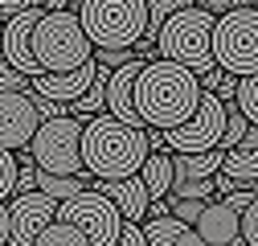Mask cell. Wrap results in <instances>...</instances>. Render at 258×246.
Listing matches in <instances>:
<instances>
[{
    "mask_svg": "<svg viewBox=\"0 0 258 246\" xmlns=\"http://www.w3.org/2000/svg\"><path fill=\"white\" fill-rule=\"evenodd\" d=\"M201 103V78L188 74L176 61L148 57L136 78V111L140 123L152 132H172L197 111Z\"/></svg>",
    "mask_w": 258,
    "mask_h": 246,
    "instance_id": "obj_1",
    "label": "cell"
},
{
    "mask_svg": "<svg viewBox=\"0 0 258 246\" xmlns=\"http://www.w3.org/2000/svg\"><path fill=\"white\" fill-rule=\"evenodd\" d=\"M148 156H152L148 128H127V123L111 119L107 111L82 123V168L94 180L140 176Z\"/></svg>",
    "mask_w": 258,
    "mask_h": 246,
    "instance_id": "obj_2",
    "label": "cell"
},
{
    "mask_svg": "<svg viewBox=\"0 0 258 246\" xmlns=\"http://www.w3.org/2000/svg\"><path fill=\"white\" fill-rule=\"evenodd\" d=\"M78 25L99 53H136V45L148 33V5L144 0H78Z\"/></svg>",
    "mask_w": 258,
    "mask_h": 246,
    "instance_id": "obj_3",
    "label": "cell"
},
{
    "mask_svg": "<svg viewBox=\"0 0 258 246\" xmlns=\"http://www.w3.org/2000/svg\"><path fill=\"white\" fill-rule=\"evenodd\" d=\"M94 45L82 33L78 13H41V21L33 25V61L41 74H70L78 66H86Z\"/></svg>",
    "mask_w": 258,
    "mask_h": 246,
    "instance_id": "obj_4",
    "label": "cell"
},
{
    "mask_svg": "<svg viewBox=\"0 0 258 246\" xmlns=\"http://www.w3.org/2000/svg\"><path fill=\"white\" fill-rule=\"evenodd\" d=\"M213 21L209 13H201L197 5L180 9L164 29H160V53H164V61H176V66H184L188 74H209L213 70Z\"/></svg>",
    "mask_w": 258,
    "mask_h": 246,
    "instance_id": "obj_5",
    "label": "cell"
},
{
    "mask_svg": "<svg viewBox=\"0 0 258 246\" xmlns=\"http://www.w3.org/2000/svg\"><path fill=\"white\" fill-rule=\"evenodd\" d=\"M213 66L230 78L258 74V9L238 5L213 21Z\"/></svg>",
    "mask_w": 258,
    "mask_h": 246,
    "instance_id": "obj_6",
    "label": "cell"
},
{
    "mask_svg": "<svg viewBox=\"0 0 258 246\" xmlns=\"http://www.w3.org/2000/svg\"><path fill=\"white\" fill-rule=\"evenodd\" d=\"M29 156L37 172L49 176H82V119H45L37 136L29 140Z\"/></svg>",
    "mask_w": 258,
    "mask_h": 246,
    "instance_id": "obj_7",
    "label": "cell"
},
{
    "mask_svg": "<svg viewBox=\"0 0 258 246\" xmlns=\"http://www.w3.org/2000/svg\"><path fill=\"white\" fill-rule=\"evenodd\" d=\"M57 222H66L74 230H82V238L90 246H115L123 234V218L119 209L99 193V189H82L78 197L57 205Z\"/></svg>",
    "mask_w": 258,
    "mask_h": 246,
    "instance_id": "obj_8",
    "label": "cell"
},
{
    "mask_svg": "<svg viewBox=\"0 0 258 246\" xmlns=\"http://www.w3.org/2000/svg\"><path fill=\"white\" fill-rule=\"evenodd\" d=\"M221 132H225V103L217 95H205L201 90V103L180 128L164 132V148L172 156H201V152H213L221 144Z\"/></svg>",
    "mask_w": 258,
    "mask_h": 246,
    "instance_id": "obj_9",
    "label": "cell"
},
{
    "mask_svg": "<svg viewBox=\"0 0 258 246\" xmlns=\"http://www.w3.org/2000/svg\"><path fill=\"white\" fill-rule=\"evenodd\" d=\"M57 222V201L45 193H17L9 201V246H33L45 226Z\"/></svg>",
    "mask_w": 258,
    "mask_h": 246,
    "instance_id": "obj_10",
    "label": "cell"
},
{
    "mask_svg": "<svg viewBox=\"0 0 258 246\" xmlns=\"http://www.w3.org/2000/svg\"><path fill=\"white\" fill-rule=\"evenodd\" d=\"M41 119H37V107H33V95L29 90H9L0 95V148L5 152H25L29 140L37 136Z\"/></svg>",
    "mask_w": 258,
    "mask_h": 246,
    "instance_id": "obj_11",
    "label": "cell"
},
{
    "mask_svg": "<svg viewBox=\"0 0 258 246\" xmlns=\"http://www.w3.org/2000/svg\"><path fill=\"white\" fill-rule=\"evenodd\" d=\"M37 21H41V9L17 13V17L5 21V37H0V57H5L17 74H25L29 82L41 74L37 61H33V25H37Z\"/></svg>",
    "mask_w": 258,
    "mask_h": 246,
    "instance_id": "obj_12",
    "label": "cell"
},
{
    "mask_svg": "<svg viewBox=\"0 0 258 246\" xmlns=\"http://www.w3.org/2000/svg\"><path fill=\"white\" fill-rule=\"evenodd\" d=\"M144 61L148 57H132L127 66L111 70V78H107V115L119 119V123H127V128H144L140 111H136V78L144 70Z\"/></svg>",
    "mask_w": 258,
    "mask_h": 246,
    "instance_id": "obj_13",
    "label": "cell"
},
{
    "mask_svg": "<svg viewBox=\"0 0 258 246\" xmlns=\"http://www.w3.org/2000/svg\"><path fill=\"white\" fill-rule=\"evenodd\" d=\"M94 74H99V61H86V66H78V70H70V74H37L33 78V95H41V99H53V103H74V99H82L86 90H90V82H94Z\"/></svg>",
    "mask_w": 258,
    "mask_h": 246,
    "instance_id": "obj_14",
    "label": "cell"
},
{
    "mask_svg": "<svg viewBox=\"0 0 258 246\" xmlns=\"http://www.w3.org/2000/svg\"><path fill=\"white\" fill-rule=\"evenodd\" d=\"M99 193L119 209V218L123 222H144L148 218V205H152V197H148V189H144V180L140 176H123V180H99Z\"/></svg>",
    "mask_w": 258,
    "mask_h": 246,
    "instance_id": "obj_15",
    "label": "cell"
},
{
    "mask_svg": "<svg viewBox=\"0 0 258 246\" xmlns=\"http://www.w3.org/2000/svg\"><path fill=\"white\" fill-rule=\"evenodd\" d=\"M192 230L201 234L205 246H225V242L238 238L242 213H234L230 205H221V201H205V209H201V218H197V226H192Z\"/></svg>",
    "mask_w": 258,
    "mask_h": 246,
    "instance_id": "obj_16",
    "label": "cell"
},
{
    "mask_svg": "<svg viewBox=\"0 0 258 246\" xmlns=\"http://www.w3.org/2000/svg\"><path fill=\"white\" fill-rule=\"evenodd\" d=\"M221 176H230L234 184H250V180H258V128H250L234 152H225Z\"/></svg>",
    "mask_w": 258,
    "mask_h": 246,
    "instance_id": "obj_17",
    "label": "cell"
},
{
    "mask_svg": "<svg viewBox=\"0 0 258 246\" xmlns=\"http://www.w3.org/2000/svg\"><path fill=\"white\" fill-rule=\"evenodd\" d=\"M144 238H148V246H205L197 230L176 218H148Z\"/></svg>",
    "mask_w": 258,
    "mask_h": 246,
    "instance_id": "obj_18",
    "label": "cell"
},
{
    "mask_svg": "<svg viewBox=\"0 0 258 246\" xmlns=\"http://www.w3.org/2000/svg\"><path fill=\"white\" fill-rule=\"evenodd\" d=\"M221 160H225L221 148L201 152V156H172V180H213L221 172Z\"/></svg>",
    "mask_w": 258,
    "mask_h": 246,
    "instance_id": "obj_19",
    "label": "cell"
},
{
    "mask_svg": "<svg viewBox=\"0 0 258 246\" xmlns=\"http://www.w3.org/2000/svg\"><path fill=\"white\" fill-rule=\"evenodd\" d=\"M140 180H144V189L152 201H164L172 193V156L168 152H152V156L144 160L140 168Z\"/></svg>",
    "mask_w": 258,
    "mask_h": 246,
    "instance_id": "obj_20",
    "label": "cell"
},
{
    "mask_svg": "<svg viewBox=\"0 0 258 246\" xmlns=\"http://www.w3.org/2000/svg\"><path fill=\"white\" fill-rule=\"evenodd\" d=\"M144 5H148V33H144V41H140V45H144V49H152V45H156V37H160V29H164L180 9H188L192 0H144ZM140 45H136V49H140Z\"/></svg>",
    "mask_w": 258,
    "mask_h": 246,
    "instance_id": "obj_21",
    "label": "cell"
},
{
    "mask_svg": "<svg viewBox=\"0 0 258 246\" xmlns=\"http://www.w3.org/2000/svg\"><path fill=\"white\" fill-rule=\"evenodd\" d=\"M86 176L90 172H82V176H49V172H37V193H45V197H53L61 205V201H70V197H78L86 189Z\"/></svg>",
    "mask_w": 258,
    "mask_h": 246,
    "instance_id": "obj_22",
    "label": "cell"
},
{
    "mask_svg": "<svg viewBox=\"0 0 258 246\" xmlns=\"http://www.w3.org/2000/svg\"><path fill=\"white\" fill-rule=\"evenodd\" d=\"M234 107L246 115V123H250V128H258V74H246V78H238Z\"/></svg>",
    "mask_w": 258,
    "mask_h": 246,
    "instance_id": "obj_23",
    "label": "cell"
},
{
    "mask_svg": "<svg viewBox=\"0 0 258 246\" xmlns=\"http://www.w3.org/2000/svg\"><path fill=\"white\" fill-rule=\"evenodd\" d=\"M33 246H90V242L82 238V230H74V226H66V222H53V226H45V230L37 234Z\"/></svg>",
    "mask_w": 258,
    "mask_h": 246,
    "instance_id": "obj_24",
    "label": "cell"
},
{
    "mask_svg": "<svg viewBox=\"0 0 258 246\" xmlns=\"http://www.w3.org/2000/svg\"><path fill=\"white\" fill-rule=\"evenodd\" d=\"M250 132V123H246V115L234 107V103H225V132H221V152H234L238 144H242V136Z\"/></svg>",
    "mask_w": 258,
    "mask_h": 246,
    "instance_id": "obj_25",
    "label": "cell"
},
{
    "mask_svg": "<svg viewBox=\"0 0 258 246\" xmlns=\"http://www.w3.org/2000/svg\"><path fill=\"white\" fill-rule=\"evenodd\" d=\"M17 193V156L0 148V201Z\"/></svg>",
    "mask_w": 258,
    "mask_h": 246,
    "instance_id": "obj_26",
    "label": "cell"
},
{
    "mask_svg": "<svg viewBox=\"0 0 258 246\" xmlns=\"http://www.w3.org/2000/svg\"><path fill=\"white\" fill-rule=\"evenodd\" d=\"M238 238H242L246 246H258V197L242 209V230H238Z\"/></svg>",
    "mask_w": 258,
    "mask_h": 246,
    "instance_id": "obj_27",
    "label": "cell"
},
{
    "mask_svg": "<svg viewBox=\"0 0 258 246\" xmlns=\"http://www.w3.org/2000/svg\"><path fill=\"white\" fill-rule=\"evenodd\" d=\"M29 86H33V82H29L25 74H17L9 61L0 57V95H9V90H29Z\"/></svg>",
    "mask_w": 258,
    "mask_h": 246,
    "instance_id": "obj_28",
    "label": "cell"
},
{
    "mask_svg": "<svg viewBox=\"0 0 258 246\" xmlns=\"http://www.w3.org/2000/svg\"><path fill=\"white\" fill-rule=\"evenodd\" d=\"M168 209H172V218H176V222H184V226H197V218H201L205 201H168Z\"/></svg>",
    "mask_w": 258,
    "mask_h": 246,
    "instance_id": "obj_29",
    "label": "cell"
},
{
    "mask_svg": "<svg viewBox=\"0 0 258 246\" xmlns=\"http://www.w3.org/2000/svg\"><path fill=\"white\" fill-rule=\"evenodd\" d=\"M250 201H254V193L246 189V184H234V189H230V193H225V197H221V205H230L234 213H242V209H246Z\"/></svg>",
    "mask_w": 258,
    "mask_h": 246,
    "instance_id": "obj_30",
    "label": "cell"
},
{
    "mask_svg": "<svg viewBox=\"0 0 258 246\" xmlns=\"http://www.w3.org/2000/svg\"><path fill=\"white\" fill-rule=\"evenodd\" d=\"M192 5H197L201 13H209V17H225V13H234L242 0H192Z\"/></svg>",
    "mask_w": 258,
    "mask_h": 246,
    "instance_id": "obj_31",
    "label": "cell"
},
{
    "mask_svg": "<svg viewBox=\"0 0 258 246\" xmlns=\"http://www.w3.org/2000/svg\"><path fill=\"white\" fill-rule=\"evenodd\" d=\"M115 246H148L144 226H136V222H123V234H119V242H115Z\"/></svg>",
    "mask_w": 258,
    "mask_h": 246,
    "instance_id": "obj_32",
    "label": "cell"
},
{
    "mask_svg": "<svg viewBox=\"0 0 258 246\" xmlns=\"http://www.w3.org/2000/svg\"><path fill=\"white\" fill-rule=\"evenodd\" d=\"M136 53L132 49H111V53H99V66H107V70H119V66H127Z\"/></svg>",
    "mask_w": 258,
    "mask_h": 246,
    "instance_id": "obj_33",
    "label": "cell"
},
{
    "mask_svg": "<svg viewBox=\"0 0 258 246\" xmlns=\"http://www.w3.org/2000/svg\"><path fill=\"white\" fill-rule=\"evenodd\" d=\"M29 9H41V0H0V13H5V21L17 17V13H29Z\"/></svg>",
    "mask_w": 258,
    "mask_h": 246,
    "instance_id": "obj_34",
    "label": "cell"
},
{
    "mask_svg": "<svg viewBox=\"0 0 258 246\" xmlns=\"http://www.w3.org/2000/svg\"><path fill=\"white\" fill-rule=\"evenodd\" d=\"M213 95H217L221 103H234V95H238V78H230V74H225V78H221V86L213 90Z\"/></svg>",
    "mask_w": 258,
    "mask_h": 246,
    "instance_id": "obj_35",
    "label": "cell"
},
{
    "mask_svg": "<svg viewBox=\"0 0 258 246\" xmlns=\"http://www.w3.org/2000/svg\"><path fill=\"white\" fill-rule=\"evenodd\" d=\"M221 78H225V74H221V70H217V66H213V70H209V74H201V90H205V95H213V90H217V86H221Z\"/></svg>",
    "mask_w": 258,
    "mask_h": 246,
    "instance_id": "obj_36",
    "label": "cell"
},
{
    "mask_svg": "<svg viewBox=\"0 0 258 246\" xmlns=\"http://www.w3.org/2000/svg\"><path fill=\"white\" fill-rule=\"evenodd\" d=\"M0 246H9V205L0 201Z\"/></svg>",
    "mask_w": 258,
    "mask_h": 246,
    "instance_id": "obj_37",
    "label": "cell"
},
{
    "mask_svg": "<svg viewBox=\"0 0 258 246\" xmlns=\"http://www.w3.org/2000/svg\"><path fill=\"white\" fill-rule=\"evenodd\" d=\"M148 213H152V218H172L168 201H152V205H148Z\"/></svg>",
    "mask_w": 258,
    "mask_h": 246,
    "instance_id": "obj_38",
    "label": "cell"
},
{
    "mask_svg": "<svg viewBox=\"0 0 258 246\" xmlns=\"http://www.w3.org/2000/svg\"><path fill=\"white\" fill-rule=\"evenodd\" d=\"M70 0H41V13H66Z\"/></svg>",
    "mask_w": 258,
    "mask_h": 246,
    "instance_id": "obj_39",
    "label": "cell"
},
{
    "mask_svg": "<svg viewBox=\"0 0 258 246\" xmlns=\"http://www.w3.org/2000/svg\"><path fill=\"white\" fill-rule=\"evenodd\" d=\"M225 246H246V242H242V238H234V242H225Z\"/></svg>",
    "mask_w": 258,
    "mask_h": 246,
    "instance_id": "obj_40",
    "label": "cell"
},
{
    "mask_svg": "<svg viewBox=\"0 0 258 246\" xmlns=\"http://www.w3.org/2000/svg\"><path fill=\"white\" fill-rule=\"evenodd\" d=\"M0 29H5V13H0Z\"/></svg>",
    "mask_w": 258,
    "mask_h": 246,
    "instance_id": "obj_41",
    "label": "cell"
},
{
    "mask_svg": "<svg viewBox=\"0 0 258 246\" xmlns=\"http://www.w3.org/2000/svg\"><path fill=\"white\" fill-rule=\"evenodd\" d=\"M250 9H258V0H250Z\"/></svg>",
    "mask_w": 258,
    "mask_h": 246,
    "instance_id": "obj_42",
    "label": "cell"
}]
</instances>
